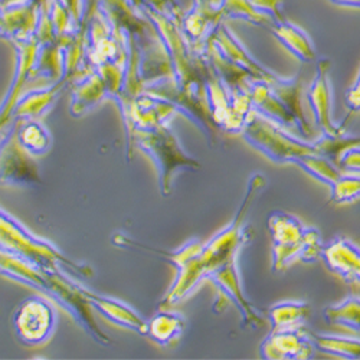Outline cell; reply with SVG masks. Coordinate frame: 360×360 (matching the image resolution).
<instances>
[{
	"instance_id": "1",
	"label": "cell",
	"mask_w": 360,
	"mask_h": 360,
	"mask_svg": "<svg viewBox=\"0 0 360 360\" xmlns=\"http://www.w3.org/2000/svg\"><path fill=\"white\" fill-rule=\"evenodd\" d=\"M265 185L266 180L262 173H254L251 176L245 196L232 222L218 232L206 245H202L200 251L182 268H179V277L166 297L167 303H174L186 297L203 278H209V276L228 261L236 258L239 251L252 241L254 231L251 225L245 224V217Z\"/></svg>"
},
{
	"instance_id": "2",
	"label": "cell",
	"mask_w": 360,
	"mask_h": 360,
	"mask_svg": "<svg viewBox=\"0 0 360 360\" xmlns=\"http://www.w3.org/2000/svg\"><path fill=\"white\" fill-rule=\"evenodd\" d=\"M266 228L273 241V271L278 273L290 264L317 262L324 248L321 232L306 226L295 215L274 211L266 219Z\"/></svg>"
},
{
	"instance_id": "3",
	"label": "cell",
	"mask_w": 360,
	"mask_h": 360,
	"mask_svg": "<svg viewBox=\"0 0 360 360\" xmlns=\"http://www.w3.org/2000/svg\"><path fill=\"white\" fill-rule=\"evenodd\" d=\"M241 134L251 147L276 165H294L298 158L313 153L319 155L314 143L295 137L290 130L255 111H251L248 115Z\"/></svg>"
},
{
	"instance_id": "4",
	"label": "cell",
	"mask_w": 360,
	"mask_h": 360,
	"mask_svg": "<svg viewBox=\"0 0 360 360\" xmlns=\"http://www.w3.org/2000/svg\"><path fill=\"white\" fill-rule=\"evenodd\" d=\"M316 347L306 326L271 330L259 345L265 360H306L314 356Z\"/></svg>"
},
{
	"instance_id": "5",
	"label": "cell",
	"mask_w": 360,
	"mask_h": 360,
	"mask_svg": "<svg viewBox=\"0 0 360 360\" xmlns=\"http://www.w3.org/2000/svg\"><path fill=\"white\" fill-rule=\"evenodd\" d=\"M211 280L219 290V294L231 302L241 314V326L245 327H254L258 328L264 326L265 320L262 313L250 302L248 297L245 295L241 274H239V268L236 264V258H232L225 265H222L214 274L209 276Z\"/></svg>"
},
{
	"instance_id": "6",
	"label": "cell",
	"mask_w": 360,
	"mask_h": 360,
	"mask_svg": "<svg viewBox=\"0 0 360 360\" xmlns=\"http://www.w3.org/2000/svg\"><path fill=\"white\" fill-rule=\"evenodd\" d=\"M328 59H320L317 63V72L307 93V100L314 115V122L321 134L336 137L346 133L345 127L335 122L333 118V97L332 85L328 78Z\"/></svg>"
},
{
	"instance_id": "7",
	"label": "cell",
	"mask_w": 360,
	"mask_h": 360,
	"mask_svg": "<svg viewBox=\"0 0 360 360\" xmlns=\"http://www.w3.org/2000/svg\"><path fill=\"white\" fill-rule=\"evenodd\" d=\"M156 133L148 139V152L155 156V160L160 170V182L163 193L169 192L172 173L176 169H199L200 165L188 158L180 148L174 136L166 129L159 127Z\"/></svg>"
},
{
	"instance_id": "8",
	"label": "cell",
	"mask_w": 360,
	"mask_h": 360,
	"mask_svg": "<svg viewBox=\"0 0 360 360\" xmlns=\"http://www.w3.org/2000/svg\"><path fill=\"white\" fill-rule=\"evenodd\" d=\"M321 258L330 271L347 284L360 285V247L345 236H335L324 245Z\"/></svg>"
},
{
	"instance_id": "9",
	"label": "cell",
	"mask_w": 360,
	"mask_h": 360,
	"mask_svg": "<svg viewBox=\"0 0 360 360\" xmlns=\"http://www.w3.org/2000/svg\"><path fill=\"white\" fill-rule=\"evenodd\" d=\"M310 314L311 307L306 302H281L268 309L266 319L271 330H280L306 326Z\"/></svg>"
},
{
	"instance_id": "10",
	"label": "cell",
	"mask_w": 360,
	"mask_h": 360,
	"mask_svg": "<svg viewBox=\"0 0 360 360\" xmlns=\"http://www.w3.org/2000/svg\"><path fill=\"white\" fill-rule=\"evenodd\" d=\"M324 321L332 326L349 330V332L360 333V297L350 295L342 300L338 304L327 306L323 310Z\"/></svg>"
},
{
	"instance_id": "11",
	"label": "cell",
	"mask_w": 360,
	"mask_h": 360,
	"mask_svg": "<svg viewBox=\"0 0 360 360\" xmlns=\"http://www.w3.org/2000/svg\"><path fill=\"white\" fill-rule=\"evenodd\" d=\"M274 35L300 61L310 63L314 59L313 44L307 34L300 27L291 23H278Z\"/></svg>"
},
{
	"instance_id": "12",
	"label": "cell",
	"mask_w": 360,
	"mask_h": 360,
	"mask_svg": "<svg viewBox=\"0 0 360 360\" xmlns=\"http://www.w3.org/2000/svg\"><path fill=\"white\" fill-rule=\"evenodd\" d=\"M316 350L339 359H360V339L310 332Z\"/></svg>"
},
{
	"instance_id": "13",
	"label": "cell",
	"mask_w": 360,
	"mask_h": 360,
	"mask_svg": "<svg viewBox=\"0 0 360 360\" xmlns=\"http://www.w3.org/2000/svg\"><path fill=\"white\" fill-rule=\"evenodd\" d=\"M185 328V320L174 313H160L147 324V333L159 345L167 346L179 339Z\"/></svg>"
},
{
	"instance_id": "14",
	"label": "cell",
	"mask_w": 360,
	"mask_h": 360,
	"mask_svg": "<svg viewBox=\"0 0 360 360\" xmlns=\"http://www.w3.org/2000/svg\"><path fill=\"white\" fill-rule=\"evenodd\" d=\"M294 165L303 169L307 174H310L313 179L319 180L320 184L328 188H332L342 174V170L333 162H330L328 159L317 153L298 158L295 159Z\"/></svg>"
},
{
	"instance_id": "15",
	"label": "cell",
	"mask_w": 360,
	"mask_h": 360,
	"mask_svg": "<svg viewBox=\"0 0 360 360\" xmlns=\"http://www.w3.org/2000/svg\"><path fill=\"white\" fill-rule=\"evenodd\" d=\"M313 143L317 148L319 155L324 156L330 162L338 165L339 159L342 158V155L346 152V150H349L352 147H360V134L359 136L349 134L347 131L340 136H336V137L321 134L320 139H317Z\"/></svg>"
},
{
	"instance_id": "16",
	"label": "cell",
	"mask_w": 360,
	"mask_h": 360,
	"mask_svg": "<svg viewBox=\"0 0 360 360\" xmlns=\"http://www.w3.org/2000/svg\"><path fill=\"white\" fill-rule=\"evenodd\" d=\"M332 196L330 203L333 205H349L360 199V174L343 173L336 180V184L330 188Z\"/></svg>"
},
{
	"instance_id": "17",
	"label": "cell",
	"mask_w": 360,
	"mask_h": 360,
	"mask_svg": "<svg viewBox=\"0 0 360 360\" xmlns=\"http://www.w3.org/2000/svg\"><path fill=\"white\" fill-rule=\"evenodd\" d=\"M336 166L343 173L360 174V147H352L346 150Z\"/></svg>"
},
{
	"instance_id": "18",
	"label": "cell",
	"mask_w": 360,
	"mask_h": 360,
	"mask_svg": "<svg viewBox=\"0 0 360 360\" xmlns=\"http://www.w3.org/2000/svg\"><path fill=\"white\" fill-rule=\"evenodd\" d=\"M346 104H347L350 114L360 112V71H359V75H357L353 86L346 94Z\"/></svg>"
}]
</instances>
